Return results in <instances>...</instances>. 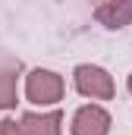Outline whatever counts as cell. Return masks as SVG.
Wrapping results in <instances>:
<instances>
[{
  "label": "cell",
  "mask_w": 132,
  "mask_h": 135,
  "mask_svg": "<svg viewBox=\"0 0 132 135\" xmlns=\"http://www.w3.org/2000/svg\"><path fill=\"white\" fill-rule=\"evenodd\" d=\"M110 129L113 116L104 104H82L69 123V135H110Z\"/></svg>",
  "instance_id": "obj_3"
},
{
  "label": "cell",
  "mask_w": 132,
  "mask_h": 135,
  "mask_svg": "<svg viewBox=\"0 0 132 135\" xmlns=\"http://www.w3.org/2000/svg\"><path fill=\"white\" fill-rule=\"evenodd\" d=\"M66 98V79L54 69H44V66H35L29 69L25 75V101L35 104V107H54Z\"/></svg>",
  "instance_id": "obj_1"
},
{
  "label": "cell",
  "mask_w": 132,
  "mask_h": 135,
  "mask_svg": "<svg viewBox=\"0 0 132 135\" xmlns=\"http://www.w3.org/2000/svg\"><path fill=\"white\" fill-rule=\"evenodd\" d=\"M22 135H63V113L60 110H25L19 116Z\"/></svg>",
  "instance_id": "obj_4"
},
{
  "label": "cell",
  "mask_w": 132,
  "mask_h": 135,
  "mask_svg": "<svg viewBox=\"0 0 132 135\" xmlns=\"http://www.w3.org/2000/svg\"><path fill=\"white\" fill-rule=\"evenodd\" d=\"M72 88L88 101H113L116 98L113 75L98 63H79L72 69Z\"/></svg>",
  "instance_id": "obj_2"
},
{
  "label": "cell",
  "mask_w": 132,
  "mask_h": 135,
  "mask_svg": "<svg viewBox=\"0 0 132 135\" xmlns=\"http://www.w3.org/2000/svg\"><path fill=\"white\" fill-rule=\"evenodd\" d=\"M19 104V75L16 69H0V110H16Z\"/></svg>",
  "instance_id": "obj_6"
},
{
  "label": "cell",
  "mask_w": 132,
  "mask_h": 135,
  "mask_svg": "<svg viewBox=\"0 0 132 135\" xmlns=\"http://www.w3.org/2000/svg\"><path fill=\"white\" fill-rule=\"evenodd\" d=\"M126 91H129V94H132V72H129V75H126Z\"/></svg>",
  "instance_id": "obj_8"
},
{
  "label": "cell",
  "mask_w": 132,
  "mask_h": 135,
  "mask_svg": "<svg viewBox=\"0 0 132 135\" xmlns=\"http://www.w3.org/2000/svg\"><path fill=\"white\" fill-rule=\"evenodd\" d=\"M0 135H22L16 119H0Z\"/></svg>",
  "instance_id": "obj_7"
},
{
  "label": "cell",
  "mask_w": 132,
  "mask_h": 135,
  "mask_svg": "<svg viewBox=\"0 0 132 135\" xmlns=\"http://www.w3.org/2000/svg\"><path fill=\"white\" fill-rule=\"evenodd\" d=\"M95 19H98L104 28L120 32V28L132 25V3H126V0H107V3H98V6H95Z\"/></svg>",
  "instance_id": "obj_5"
}]
</instances>
